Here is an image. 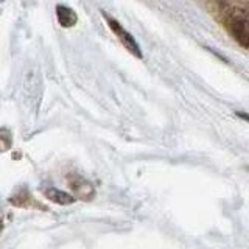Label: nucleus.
<instances>
[{"label":"nucleus","instance_id":"f03ea898","mask_svg":"<svg viewBox=\"0 0 249 249\" xmlns=\"http://www.w3.org/2000/svg\"><path fill=\"white\" fill-rule=\"evenodd\" d=\"M56 16L62 27H73L76 23V14L64 5L56 6Z\"/></svg>","mask_w":249,"mask_h":249},{"label":"nucleus","instance_id":"7ed1b4c3","mask_svg":"<svg viewBox=\"0 0 249 249\" xmlns=\"http://www.w3.org/2000/svg\"><path fill=\"white\" fill-rule=\"evenodd\" d=\"M45 196L49 198L50 201L56 202V204H62V206L73 202V198L70 196L69 193L62 192V190H58V189H49V190H45Z\"/></svg>","mask_w":249,"mask_h":249},{"label":"nucleus","instance_id":"423d86ee","mask_svg":"<svg viewBox=\"0 0 249 249\" xmlns=\"http://www.w3.org/2000/svg\"><path fill=\"white\" fill-rule=\"evenodd\" d=\"M248 45H249V41H248Z\"/></svg>","mask_w":249,"mask_h":249},{"label":"nucleus","instance_id":"39448f33","mask_svg":"<svg viewBox=\"0 0 249 249\" xmlns=\"http://www.w3.org/2000/svg\"><path fill=\"white\" fill-rule=\"evenodd\" d=\"M0 232H2V221H0Z\"/></svg>","mask_w":249,"mask_h":249},{"label":"nucleus","instance_id":"20e7f679","mask_svg":"<svg viewBox=\"0 0 249 249\" xmlns=\"http://www.w3.org/2000/svg\"><path fill=\"white\" fill-rule=\"evenodd\" d=\"M238 117H241V119H245L246 122H249V115H248V114H243V112H238Z\"/></svg>","mask_w":249,"mask_h":249},{"label":"nucleus","instance_id":"f257e3e1","mask_svg":"<svg viewBox=\"0 0 249 249\" xmlns=\"http://www.w3.org/2000/svg\"><path fill=\"white\" fill-rule=\"evenodd\" d=\"M105 18H106V22L109 23V27L112 28V31L115 33V36L120 39V41L123 42V45L126 47V49L132 53V54H136L137 58H142V53H140L139 50V45L136 44V41L132 39V36L128 33V31H124V28L120 25V23H117L114 19H111L109 16L105 14Z\"/></svg>","mask_w":249,"mask_h":249}]
</instances>
